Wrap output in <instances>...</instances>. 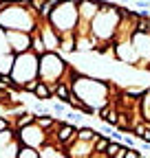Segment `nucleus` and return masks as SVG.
Instances as JSON below:
<instances>
[{
  "mask_svg": "<svg viewBox=\"0 0 150 158\" xmlns=\"http://www.w3.org/2000/svg\"><path fill=\"white\" fill-rule=\"evenodd\" d=\"M121 90H124V94H128V97H133V99H137V101H139L141 94H143L148 88H143V86H124Z\"/></svg>",
  "mask_w": 150,
  "mask_h": 158,
  "instance_id": "obj_24",
  "label": "nucleus"
},
{
  "mask_svg": "<svg viewBox=\"0 0 150 158\" xmlns=\"http://www.w3.org/2000/svg\"><path fill=\"white\" fill-rule=\"evenodd\" d=\"M130 40H133V46H135V51H137L139 59L148 64V62H150V33L135 31Z\"/></svg>",
  "mask_w": 150,
  "mask_h": 158,
  "instance_id": "obj_10",
  "label": "nucleus"
},
{
  "mask_svg": "<svg viewBox=\"0 0 150 158\" xmlns=\"http://www.w3.org/2000/svg\"><path fill=\"white\" fill-rule=\"evenodd\" d=\"M66 156L68 158H93V143L77 138L73 145L66 147Z\"/></svg>",
  "mask_w": 150,
  "mask_h": 158,
  "instance_id": "obj_12",
  "label": "nucleus"
},
{
  "mask_svg": "<svg viewBox=\"0 0 150 158\" xmlns=\"http://www.w3.org/2000/svg\"><path fill=\"white\" fill-rule=\"evenodd\" d=\"M68 68V62L62 57L60 51H46L44 55H40V68H38V77L44 84H55L60 81L64 70Z\"/></svg>",
  "mask_w": 150,
  "mask_h": 158,
  "instance_id": "obj_5",
  "label": "nucleus"
},
{
  "mask_svg": "<svg viewBox=\"0 0 150 158\" xmlns=\"http://www.w3.org/2000/svg\"><path fill=\"white\" fill-rule=\"evenodd\" d=\"M40 35L44 40V44H46V51H60V40H62V33L60 31H55L46 20H42L40 22Z\"/></svg>",
  "mask_w": 150,
  "mask_h": 158,
  "instance_id": "obj_11",
  "label": "nucleus"
},
{
  "mask_svg": "<svg viewBox=\"0 0 150 158\" xmlns=\"http://www.w3.org/2000/svg\"><path fill=\"white\" fill-rule=\"evenodd\" d=\"M115 53H117V62L121 64H128V66H133L139 62V55L133 46V40H119V42H115Z\"/></svg>",
  "mask_w": 150,
  "mask_h": 158,
  "instance_id": "obj_9",
  "label": "nucleus"
},
{
  "mask_svg": "<svg viewBox=\"0 0 150 158\" xmlns=\"http://www.w3.org/2000/svg\"><path fill=\"white\" fill-rule=\"evenodd\" d=\"M18 158H40V152L31 145H20L18 149Z\"/></svg>",
  "mask_w": 150,
  "mask_h": 158,
  "instance_id": "obj_23",
  "label": "nucleus"
},
{
  "mask_svg": "<svg viewBox=\"0 0 150 158\" xmlns=\"http://www.w3.org/2000/svg\"><path fill=\"white\" fill-rule=\"evenodd\" d=\"M97 136H99V130L88 127V125H77V138H82V141L95 143V138H97Z\"/></svg>",
  "mask_w": 150,
  "mask_h": 158,
  "instance_id": "obj_18",
  "label": "nucleus"
},
{
  "mask_svg": "<svg viewBox=\"0 0 150 158\" xmlns=\"http://www.w3.org/2000/svg\"><path fill=\"white\" fill-rule=\"evenodd\" d=\"M31 51L40 57V55H44L46 53V44H44V40H42V35H40V27H38L33 33H31Z\"/></svg>",
  "mask_w": 150,
  "mask_h": 158,
  "instance_id": "obj_16",
  "label": "nucleus"
},
{
  "mask_svg": "<svg viewBox=\"0 0 150 158\" xmlns=\"http://www.w3.org/2000/svg\"><path fill=\"white\" fill-rule=\"evenodd\" d=\"M108 2H115V0H108Z\"/></svg>",
  "mask_w": 150,
  "mask_h": 158,
  "instance_id": "obj_28",
  "label": "nucleus"
},
{
  "mask_svg": "<svg viewBox=\"0 0 150 158\" xmlns=\"http://www.w3.org/2000/svg\"><path fill=\"white\" fill-rule=\"evenodd\" d=\"M18 149H20V141H18V136H15V130L13 127L0 130V158L2 156L18 158Z\"/></svg>",
  "mask_w": 150,
  "mask_h": 158,
  "instance_id": "obj_7",
  "label": "nucleus"
},
{
  "mask_svg": "<svg viewBox=\"0 0 150 158\" xmlns=\"http://www.w3.org/2000/svg\"><path fill=\"white\" fill-rule=\"evenodd\" d=\"M84 112L82 110H77V108H73V110H66V114H64V121H68V123H73V125H82L84 123Z\"/></svg>",
  "mask_w": 150,
  "mask_h": 158,
  "instance_id": "obj_20",
  "label": "nucleus"
},
{
  "mask_svg": "<svg viewBox=\"0 0 150 158\" xmlns=\"http://www.w3.org/2000/svg\"><path fill=\"white\" fill-rule=\"evenodd\" d=\"M7 51H11V48H9V44H7V33H5V29H2V27H0V55L7 53Z\"/></svg>",
  "mask_w": 150,
  "mask_h": 158,
  "instance_id": "obj_25",
  "label": "nucleus"
},
{
  "mask_svg": "<svg viewBox=\"0 0 150 158\" xmlns=\"http://www.w3.org/2000/svg\"><path fill=\"white\" fill-rule=\"evenodd\" d=\"M31 123H35V112L33 110H24L22 114H18L13 121H11V127L13 130H20V127H27Z\"/></svg>",
  "mask_w": 150,
  "mask_h": 158,
  "instance_id": "obj_15",
  "label": "nucleus"
},
{
  "mask_svg": "<svg viewBox=\"0 0 150 158\" xmlns=\"http://www.w3.org/2000/svg\"><path fill=\"white\" fill-rule=\"evenodd\" d=\"M49 106H51V114L58 116V118H64V114H66V110H68V103L60 101V99H51Z\"/></svg>",
  "mask_w": 150,
  "mask_h": 158,
  "instance_id": "obj_19",
  "label": "nucleus"
},
{
  "mask_svg": "<svg viewBox=\"0 0 150 158\" xmlns=\"http://www.w3.org/2000/svg\"><path fill=\"white\" fill-rule=\"evenodd\" d=\"M38 152H40V158H68L66 149L60 143H53V141H46Z\"/></svg>",
  "mask_w": 150,
  "mask_h": 158,
  "instance_id": "obj_14",
  "label": "nucleus"
},
{
  "mask_svg": "<svg viewBox=\"0 0 150 158\" xmlns=\"http://www.w3.org/2000/svg\"><path fill=\"white\" fill-rule=\"evenodd\" d=\"M119 20H121L119 5H113L108 0H104L97 15L90 20L88 33H93L97 40H102V42H115V33H117V27H119Z\"/></svg>",
  "mask_w": 150,
  "mask_h": 158,
  "instance_id": "obj_2",
  "label": "nucleus"
},
{
  "mask_svg": "<svg viewBox=\"0 0 150 158\" xmlns=\"http://www.w3.org/2000/svg\"><path fill=\"white\" fill-rule=\"evenodd\" d=\"M40 15L31 7V0H11L9 7L0 11V27L5 31L15 29V31H27L33 33L40 27Z\"/></svg>",
  "mask_w": 150,
  "mask_h": 158,
  "instance_id": "obj_1",
  "label": "nucleus"
},
{
  "mask_svg": "<svg viewBox=\"0 0 150 158\" xmlns=\"http://www.w3.org/2000/svg\"><path fill=\"white\" fill-rule=\"evenodd\" d=\"M126 158H143V152H139L135 147H126Z\"/></svg>",
  "mask_w": 150,
  "mask_h": 158,
  "instance_id": "obj_26",
  "label": "nucleus"
},
{
  "mask_svg": "<svg viewBox=\"0 0 150 158\" xmlns=\"http://www.w3.org/2000/svg\"><path fill=\"white\" fill-rule=\"evenodd\" d=\"M139 112H141V116L146 118V121H150V88L139 99Z\"/></svg>",
  "mask_w": 150,
  "mask_h": 158,
  "instance_id": "obj_21",
  "label": "nucleus"
},
{
  "mask_svg": "<svg viewBox=\"0 0 150 158\" xmlns=\"http://www.w3.org/2000/svg\"><path fill=\"white\" fill-rule=\"evenodd\" d=\"M5 127H9V121H7V118H2V116H0V130H5Z\"/></svg>",
  "mask_w": 150,
  "mask_h": 158,
  "instance_id": "obj_27",
  "label": "nucleus"
},
{
  "mask_svg": "<svg viewBox=\"0 0 150 158\" xmlns=\"http://www.w3.org/2000/svg\"><path fill=\"white\" fill-rule=\"evenodd\" d=\"M15 136H18V141H20V145H31L35 149H40L46 141H49V132L42 130L38 123H31L27 127H20V130H15Z\"/></svg>",
  "mask_w": 150,
  "mask_h": 158,
  "instance_id": "obj_6",
  "label": "nucleus"
},
{
  "mask_svg": "<svg viewBox=\"0 0 150 158\" xmlns=\"http://www.w3.org/2000/svg\"><path fill=\"white\" fill-rule=\"evenodd\" d=\"M46 22L60 33L66 31H75L80 22V13H77V0H60L55 9L51 11Z\"/></svg>",
  "mask_w": 150,
  "mask_h": 158,
  "instance_id": "obj_3",
  "label": "nucleus"
},
{
  "mask_svg": "<svg viewBox=\"0 0 150 158\" xmlns=\"http://www.w3.org/2000/svg\"><path fill=\"white\" fill-rule=\"evenodd\" d=\"M60 0H44V5H42V9L38 11V15H40V20H49V15H51V11L55 9V5H58Z\"/></svg>",
  "mask_w": 150,
  "mask_h": 158,
  "instance_id": "obj_22",
  "label": "nucleus"
},
{
  "mask_svg": "<svg viewBox=\"0 0 150 158\" xmlns=\"http://www.w3.org/2000/svg\"><path fill=\"white\" fill-rule=\"evenodd\" d=\"M31 94H33L35 99H40V101H46V103L51 101V99H55L53 92H51V88H49V84H44L42 79L38 81V86H35V90H33Z\"/></svg>",
  "mask_w": 150,
  "mask_h": 158,
  "instance_id": "obj_17",
  "label": "nucleus"
},
{
  "mask_svg": "<svg viewBox=\"0 0 150 158\" xmlns=\"http://www.w3.org/2000/svg\"><path fill=\"white\" fill-rule=\"evenodd\" d=\"M38 68H40V57L33 51H24V53L15 55L13 68H11V79H13L15 88L20 92H22V86L29 79H38Z\"/></svg>",
  "mask_w": 150,
  "mask_h": 158,
  "instance_id": "obj_4",
  "label": "nucleus"
},
{
  "mask_svg": "<svg viewBox=\"0 0 150 158\" xmlns=\"http://www.w3.org/2000/svg\"><path fill=\"white\" fill-rule=\"evenodd\" d=\"M117 114H119V108H117V103L113 101V99H110V101H108L104 108L97 110V118H99L102 123H108V125H115Z\"/></svg>",
  "mask_w": 150,
  "mask_h": 158,
  "instance_id": "obj_13",
  "label": "nucleus"
},
{
  "mask_svg": "<svg viewBox=\"0 0 150 158\" xmlns=\"http://www.w3.org/2000/svg\"><path fill=\"white\" fill-rule=\"evenodd\" d=\"M7 33V44L11 48V53H24V51H31V33L27 31H15V29H9L5 31Z\"/></svg>",
  "mask_w": 150,
  "mask_h": 158,
  "instance_id": "obj_8",
  "label": "nucleus"
}]
</instances>
